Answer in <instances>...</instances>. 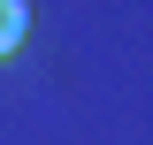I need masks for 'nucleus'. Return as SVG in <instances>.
Returning a JSON list of instances; mask_svg holds the SVG:
<instances>
[{
  "label": "nucleus",
  "instance_id": "1",
  "mask_svg": "<svg viewBox=\"0 0 153 145\" xmlns=\"http://www.w3.org/2000/svg\"><path fill=\"white\" fill-rule=\"evenodd\" d=\"M31 46V0H0V61H16Z\"/></svg>",
  "mask_w": 153,
  "mask_h": 145
}]
</instances>
